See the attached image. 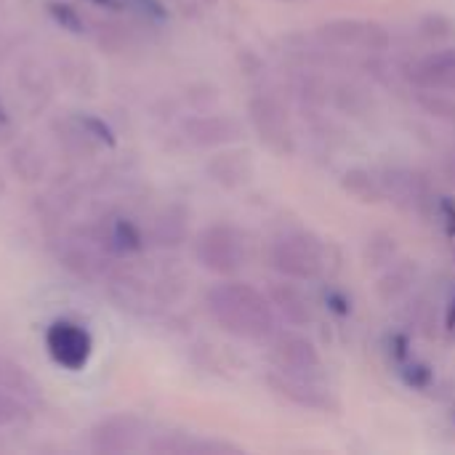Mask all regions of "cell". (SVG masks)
<instances>
[{
	"mask_svg": "<svg viewBox=\"0 0 455 455\" xmlns=\"http://www.w3.org/2000/svg\"><path fill=\"white\" fill-rule=\"evenodd\" d=\"M211 317L232 336L248 341H264L277 333L275 307L269 296L248 283H219L208 293Z\"/></svg>",
	"mask_w": 455,
	"mask_h": 455,
	"instance_id": "obj_1",
	"label": "cell"
},
{
	"mask_svg": "<svg viewBox=\"0 0 455 455\" xmlns=\"http://www.w3.org/2000/svg\"><path fill=\"white\" fill-rule=\"evenodd\" d=\"M272 267L283 275L291 277L296 283H312L317 277H323L325 264H328V251L323 245V240H317L309 232H293L280 237L272 245Z\"/></svg>",
	"mask_w": 455,
	"mask_h": 455,
	"instance_id": "obj_2",
	"label": "cell"
},
{
	"mask_svg": "<svg viewBox=\"0 0 455 455\" xmlns=\"http://www.w3.org/2000/svg\"><path fill=\"white\" fill-rule=\"evenodd\" d=\"M197 259L205 269L221 277H235L248 261L245 237L229 224H213L197 237Z\"/></svg>",
	"mask_w": 455,
	"mask_h": 455,
	"instance_id": "obj_3",
	"label": "cell"
},
{
	"mask_svg": "<svg viewBox=\"0 0 455 455\" xmlns=\"http://www.w3.org/2000/svg\"><path fill=\"white\" fill-rule=\"evenodd\" d=\"M248 120L267 149H272L280 157H288L296 152V133H293L288 109L280 99L269 93H256L248 101Z\"/></svg>",
	"mask_w": 455,
	"mask_h": 455,
	"instance_id": "obj_4",
	"label": "cell"
},
{
	"mask_svg": "<svg viewBox=\"0 0 455 455\" xmlns=\"http://www.w3.org/2000/svg\"><path fill=\"white\" fill-rule=\"evenodd\" d=\"M317 37L333 48H363L368 53H381L392 43L389 32L379 21L365 19H331L317 27Z\"/></svg>",
	"mask_w": 455,
	"mask_h": 455,
	"instance_id": "obj_5",
	"label": "cell"
},
{
	"mask_svg": "<svg viewBox=\"0 0 455 455\" xmlns=\"http://www.w3.org/2000/svg\"><path fill=\"white\" fill-rule=\"evenodd\" d=\"M45 349L59 368L77 373L93 355V339L83 325L72 320H56L45 333Z\"/></svg>",
	"mask_w": 455,
	"mask_h": 455,
	"instance_id": "obj_6",
	"label": "cell"
},
{
	"mask_svg": "<svg viewBox=\"0 0 455 455\" xmlns=\"http://www.w3.org/2000/svg\"><path fill=\"white\" fill-rule=\"evenodd\" d=\"M272 360H275L277 371L291 373V376L315 379L317 371L323 368V357H320V349L315 347V341L307 339L304 333H296V331L275 333Z\"/></svg>",
	"mask_w": 455,
	"mask_h": 455,
	"instance_id": "obj_7",
	"label": "cell"
},
{
	"mask_svg": "<svg viewBox=\"0 0 455 455\" xmlns=\"http://www.w3.org/2000/svg\"><path fill=\"white\" fill-rule=\"evenodd\" d=\"M408 77L419 91H455V45L416 59L408 67Z\"/></svg>",
	"mask_w": 455,
	"mask_h": 455,
	"instance_id": "obj_8",
	"label": "cell"
},
{
	"mask_svg": "<svg viewBox=\"0 0 455 455\" xmlns=\"http://www.w3.org/2000/svg\"><path fill=\"white\" fill-rule=\"evenodd\" d=\"M269 387L275 395H280L288 403L307 408V411H336L339 408L333 403L331 392L320 389L309 376H291V373L277 371L275 376H269Z\"/></svg>",
	"mask_w": 455,
	"mask_h": 455,
	"instance_id": "obj_9",
	"label": "cell"
},
{
	"mask_svg": "<svg viewBox=\"0 0 455 455\" xmlns=\"http://www.w3.org/2000/svg\"><path fill=\"white\" fill-rule=\"evenodd\" d=\"M379 176H381L387 200H395L397 205H416V208H424L427 203H432L429 181L424 179V173L413 168H384L379 171Z\"/></svg>",
	"mask_w": 455,
	"mask_h": 455,
	"instance_id": "obj_10",
	"label": "cell"
},
{
	"mask_svg": "<svg viewBox=\"0 0 455 455\" xmlns=\"http://www.w3.org/2000/svg\"><path fill=\"white\" fill-rule=\"evenodd\" d=\"M184 131L197 147H227V144H235L243 139V125L227 115L192 117V120H187Z\"/></svg>",
	"mask_w": 455,
	"mask_h": 455,
	"instance_id": "obj_11",
	"label": "cell"
},
{
	"mask_svg": "<svg viewBox=\"0 0 455 455\" xmlns=\"http://www.w3.org/2000/svg\"><path fill=\"white\" fill-rule=\"evenodd\" d=\"M269 301L285 317V323H291L293 328H307L315 317L309 296L291 277H283L269 285Z\"/></svg>",
	"mask_w": 455,
	"mask_h": 455,
	"instance_id": "obj_12",
	"label": "cell"
},
{
	"mask_svg": "<svg viewBox=\"0 0 455 455\" xmlns=\"http://www.w3.org/2000/svg\"><path fill=\"white\" fill-rule=\"evenodd\" d=\"M208 173L216 184L221 187H243L253 179L256 165H253V155L248 149H221L211 163H208Z\"/></svg>",
	"mask_w": 455,
	"mask_h": 455,
	"instance_id": "obj_13",
	"label": "cell"
},
{
	"mask_svg": "<svg viewBox=\"0 0 455 455\" xmlns=\"http://www.w3.org/2000/svg\"><path fill=\"white\" fill-rule=\"evenodd\" d=\"M341 187L347 195H352L357 203H365V205H379L387 200L384 187H381V176L376 171H368V168H349L341 176Z\"/></svg>",
	"mask_w": 455,
	"mask_h": 455,
	"instance_id": "obj_14",
	"label": "cell"
},
{
	"mask_svg": "<svg viewBox=\"0 0 455 455\" xmlns=\"http://www.w3.org/2000/svg\"><path fill=\"white\" fill-rule=\"evenodd\" d=\"M136 437H139V424L133 419H115L112 427L101 424V429L93 435L96 445L101 451H109V453L133 451L136 448Z\"/></svg>",
	"mask_w": 455,
	"mask_h": 455,
	"instance_id": "obj_15",
	"label": "cell"
},
{
	"mask_svg": "<svg viewBox=\"0 0 455 455\" xmlns=\"http://www.w3.org/2000/svg\"><path fill=\"white\" fill-rule=\"evenodd\" d=\"M416 272H419L416 261L392 264L389 272L379 280V288H376V291H379V299H381L384 304H392V301H397L400 296H405V293L411 291L413 280H416Z\"/></svg>",
	"mask_w": 455,
	"mask_h": 455,
	"instance_id": "obj_16",
	"label": "cell"
},
{
	"mask_svg": "<svg viewBox=\"0 0 455 455\" xmlns=\"http://www.w3.org/2000/svg\"><path fill=\"white\" fill-rule=\"evenodd\" d=\"M152 451L157 453H200V455H221V453H240V448L229 443H211V440H163L155 443Z\"/></svg>",
	"mask_w": 455,
	"mask_h": 455,
	"instance_id": "obj_17",
	"label": "cell"
},
{
	"mask_svg": "<svg viewBox=\"0 0 455 455\" xmlns=\"http://www.w3.org/2000/svg\"><path fill=\"white\" fill-rule=\"evenodd\" d=\"M109 240H112V248L120 251V253L141 251V232H139V227H136L133 221H128V219H115V221H112Z\"/></svg>",
	"mask_w": 455,
	"mask_h": 455,
	"instance_id": "obj_18",
	"label": "cell"
},
{
	"mask_svg": "<svg viewBox=\"0 0 455 455\" xmlns=\"http://www.w3.org/2000/svg\"><path fill=\"white\" fill-rule=\"evenodd\" d=\"M419 104L427 109V115L440 120H455V99L443 91H419Z\"/></svg>",
	"mask_w": 455,
	"mask_h": 455,
	"instance_id": "obj_19",
	"label": "cell"
},
{
	"mask_svg": "<svg viewBox=\"0 0 455 455\" xmlns=\"http://www.w3.org/2000/svg\"><path fill=\"white\" fill-rule=\"evenodd\" d=\"M397 256V240L389 235H376L368 245V267H389Z\"/></svg>",
	"mask_w": 455,
	"mask_h": 455,
	"instance_id": "obj_20",
	"label": "cell"
},
{
	"mask_svg": "<svg viewBox=\"0 0 455 455\" xmlns=\"http://www.w3.org/2000/svg\"><path fill=\"white\" fill-rule=\"evenodd\" d=\"M419 29H421V35L429 37V40H451V37H455V21L453 19H448V16H443V13H429V16H424L421 24H419Z\"/></svg>",
	"mask_w": 455,
	"mask_h": 455,
	"instance_id": "obj_21",
	"label": "cell"
},
{
	"mask_svg": "<svg viewBox=\"0 0 455 455\" xmlns=\"http://www.w3.org/2000/svg\"><path fill=\"white\" fill-rule=\"evenodd\" d=\"M432 208H435V219L445 227L448 237H455V200L437 197V200H432Z\"/></svg>",
	"mask_w": 455,
	"mask_h": 455,
	"instance_id": "obj_22",
	"label": "cell"
},
{
	"mask_svg": "<svg viewBox=\"0 0 455 455\" xmlns=\"http://www.w3.org/2000/svg\"><path fill=\"white\" fill-rule=\"evenodd\" d=\"M403 376H405V381H408L411 387H419V389L429 387V381H432V371H429V365L416 363V360L403 363Z\"/></svg>",
	"mask_w": 455,
	"mask_h": 455,
	"instance_id": "obj_23",
	"label": "cell"
},
{
	"mask_svg": "<svg viewBox=\"0 0 455 455\" xmlns=\"http://www.w3.org/2000/svg\"><path fill=\"white\" fill-rule=\"evenodd\" d=\"M48 8H51L53 19H56L61 27H67V29H72V32H80V29H83V19L75 13V8H69V5H64V3H48Z\"/></svg>",
	"mask_w": 455,
	"mask_h": 455,
	"instance_id": "obj_24",
	"label": "cell"
},
{
	"mask_svg": "<svg viewBox=\"0 0 455 455\" xmlns=\"http://www.w3.org/2000/svg\"><path fill=\"white\" fill-rule=\"evenodd\" d=\"M131 8H136L141 16H147V19H155V21H163L165 16H168V11H165V5L160 3V0H125Z\"/></svg>",
	"mask_w": 455,
	"mask_h": 455,
	"instance_id": "obj_25",
	"label": "cell"
},
{
	"mask_svg": "<svg viewBox=\"0 0 455 455\" xmlns=\"http://www.w3.org/2000/svg\"><path fill=\"white\" fill-rule=\"evenodd\" d=\"M325 304L333 309V312H339V315H349V309H352V304H349V299L341 293V291H325Z\"/></svg>",
	"mask_w": 455,
	"mask_h": 455,
	"instance_id": "obj_26",
	"label": "cell"
},
{
	"mask_svg": "<svg viewBox=\"0 0 455 455\" xmlns=\"http://www.w3.org/2000/svg\"><path fill=\"white\" fill-rule=\"evenodd\" d=\"M443 176H445V181L455 189V147L445 155V160H443Z\"/></svg>",
	"mask_w": 455,
	"mask_h": 455,
	"instance_id": "obj_27",
	"label": "cell"
},
{
	"mask_svg": "<svg viewBox=\"0 0 455 455\" xmlns=\"http://www.w3.org/2000/svg\"><path fill=\"white\" fill-rule=\"evenodd\" d=\"M445 328L451 333L455 331V288L453 293H451V299H448V307H445Z\"/></svg>",
	"mask_w": 455,
	"mask_h": 455,
	"instance_id": "obj_28",
	"label": "cell"
},
{
	"mask_svg": "<svg viewBox=\"0 0 455 455\" xmlns=\"http://www.w3.org/2000/svg\"><path fill=\"white\" fill-rule=\"evenodd\" d=\"M91 3H96V5H117V0H91Z\"/></svg>",
	"mask_w": 455,
	"mask_h": 455,
	"instance_id": "obj_29",
	"label": "cell"
},
{
	"mask_svg": "<svg viewBox=\"0 0 455 455\" xmlns=\"http://www.w3.org/2000/svg\"><path fill=\"white\" fill-rule=\"evenodd\" d=\"M277 3H299V0H277Z\"/></svg>",
	"mask_w": 455,
	"mask_h": 455,
	"instance_id": "obj_30",
	"label": "cell"
},
{
	"mask_svg": "<svg viewBox=\"0 0 455 455\" xmlns=\"http://www.w3.org/2000/svg\"><path fill=\"white\" fill-rule=\"evenodd\" d=\"M453 253H455V248H453Z\"/></svg>",
	"mask_w": 455,
	"mask_h": 455,
	"instance_id": "obj_31",
	"label": "cell"
}]
</instances>
